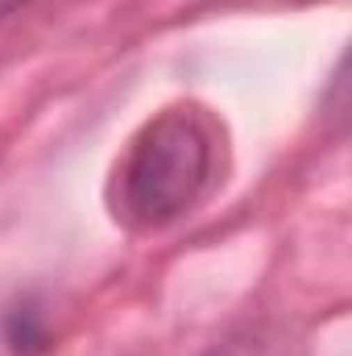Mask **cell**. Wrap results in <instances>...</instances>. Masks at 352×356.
Instances as JSON below:
<instances>
[{"instance_id":"2","label":"cell","mask_w":352,"mask_h":356,"mask_svg":"<svg viewBox=\"0 0 352 356\" xmlns=\"http://www.w3.org/2000/svg\"><path fill=\"white\" fill-rule=\"evenodd\" d=\"M4 340H8L13 353H25V356L46 353V348H50V332H46L42 311H33L29 302L13 307V311L4 315Z\"/></svg>"},{"instance_id":"1","label":"cell","mask_w":352,"mask_h":356,"mask_svg":"<svg viewBox=\"0 0 352 356\" xmlns=\"http://www.w3.org/2000/svg\"><path fill=\"white\" fill-rule=\"evenodd\" d=\"M216 178V133L199 108H166L129 145L116 170V220L137 232L186 216Z\"/></svg>"},{"instance_id":"4","label":"cell","mask_w":352,"mask_h":356,"mask_svg":"<svg viewBox=\"0 0 352 356\" xmlns=\"http://www.w3.org/2000/svg\"><path fill=\"white\" fill-rule=\"evenodd\" d=\"M21 4H29V0H0V21H4V17H8V13H17V8H21Z\"/></svg>"},{"instance_id":"3","label":"cell","mask_w":352,"mask_h":356,"mask_svg":"<svg viewBox=\"0 0 352 356\" xmlns=\"http://www.w3.org/2000/svg\"><path fill=\"white\" fill-rule=\"evenodd\" d=\"M203 356H286V344H282V336L273 327L257 323V327H241V332L224 336Z\"/></svg>"}]
</instances>
